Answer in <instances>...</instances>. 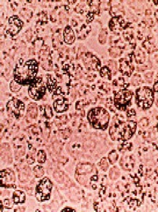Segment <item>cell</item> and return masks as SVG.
Segmentation results:
<instances>
[{"label": "cell", "mask_w": 158, "mask_h": 212, "mask_svg": "<svg viewBox=\"0 0 158 212\" xmlns=\"http://www.w3.org/2000/svg\"><path fill=\"white\" fill-rule=\"evenodd\" d=\"M100 75L103 77H106L108 79H111L110 77L111 75V71L107 67H103L100 70Z\"/></svg>", "instance_id": "cell-27"}, {"label": "cell", "mask_w": 158, "mask_h": 212, "mask_svg": "<svg viewBox=\"0 0 158 212\" xmlns=\"http://www.w3.org/2000/svg\"><path fill=\"white\" fill-rule=\"evenodd\" d=\"M97 169L90 164H79L76 169V178L82 185L86 186L89 183L91 179L97 177Z\"/></svg>", "instance_id": "cell-4"}, {"label": "cell", "mask_w": 158, "mask_h": 212, "mask_svg": "<svg viewBox=\"0 0 158 212\" xmlns=\"http://www.w3.org/2000/svg\"><path fill=\"white\" fill-rule=\"evenodd\" d=\"M109 175H110L111 179H112V180H116V179L119 178V175H120V172H119V169H117L116 167H114L111 169Z\"/></svg>", "instance_id": "cell-25"}, {"label": "cell", "mask_w": 158, "mask_h": 212, "mask_svg": "<svg viewBox=\"0 0 158 212\" xmlns=\"http://www.w3.org/2000/svg\"><path fill=\"white\" fill-rule=\"evenodd\" d=\"M7 108L10 113H12L16 117H19L21 113L24 110V105L21 100H13L8 102Z\"/></svg>", "instance_id": "cell-11"}, {"label": "cell", "mask_w": 158, "mask_h": 212, "mask_svg": "<svg viewBox=\"0 0 158 212\" xmlns=\"http://www.w3.org/2000/svg\"><path fill=\"white\" fill-rule=\"evenodd\" d=\"M46 92V88L43 86L42 80L38 79L37 82L33 83L29 88V94L34 100H40Z\"/></svg>", "instance_id": "cell-8"}, {"label": "cell", "mask_w": 158, "mask_h": 212, "mask_svg": "<svg viewBox=\"0 0 158 212\" xmlns=\"http://www.w3.org/2000/svg\"><path fill=\"white\" fill-rule=\"evenodd\" d=\"M64 39H65V42L68 44L73 43L76 40V36H75L73 30L69 26L66 27L65 30H64Z\"/></svg>", "instance_id": "cell-14"}, {"label": "cell", "mask_w": 158, "mask_h": 212, "mask_svg": "<svg viewBox=\"0 0 158 212\" xmlns=\"http://www.w3.org/2000/svg\"><path fill=\"white\" fill-rule=\"evenodd\" d=\"M136 130V123L133 121L114 123L110 128V135L114 141H126L131 138Z\"/></svg>", "instance_id": "cell-2"}, {"label": "cell", "mask_w": 158, "mask_h": 212, "mask_svg": "<svg viewBox=\"0 0 158 212\" xmlns=\"http://www.w3.org/2000/svg\"><path fill=\"white\" fill-rule=\"evenodd\" d=\"M27 118L30 119H36L37 116V105L34 103H31L29 105L28 110H27Z\"/></svg>", "instance_id": "cell-18"}, {"label": "cell", "mask_w": 158, "mask_h": 212, "mask_svg": "<svg viewBox=\"0 0 158 212\" xmlns=\"http://www.w3.org/2000/svg\"><path fill=\"white\" fill-rule=\"evenodd\" d=\"M32 131L35 134H39V133H40V128L38 126H35L32 128Z\"/></svg>", "instance_id": "cell-37"}, {"label": "cell", "mask_w": 158, "mask_h": 212, "mask_svg": "<svg viewBox=\"0 0 158 212\" xmlns=\"http://www.w3.org/2000/svg\"><path fill=\"white\" fill-rule=\"evenodd\" d=\"M120 71L123 74L127 76H130L132 73V67L129 62L125 60H121L120 64Z\"/></svg>", "instance_id": "cell-17"}, {"label": "cell", "mask_w": 158, "mask_h": 212, "mask_svg": "<svg viewBox=\"0 0 158 212\" xmlns=\"http://www.w3.org/2000/svg\"><path fill=\"white\" fill-rule=\"evenodd\" d=\"M108 65L110 67L111 69L113 71V73L115 74L116 70H117V63H116V62L114 61V60H110L108 62Z\"/></svg>", "instance_id": "cell-32"}, {"label": "cell", "mask_w": 158, "mask_h": 212, "mask_svg": "<svg viewBox=\"0 0 158 212\" xmlns=\"http://www.w3.org/2000/svg\"><path fill=\"white\" fill-rule=\"evenodd\" d=\"M10 27L8 29V32L11 36H14L18 32L20 29L21 28L23 25V22H21L17 16H13L9 20Z\"/></svg>", "instance_id": "cell-12"}, {"label": "cell", "mask_w": 158, "mask_h": 212, "mask_svg": "<svg viewBox=\"0 0 158 212\" xmlns=\"http://www.w3.org/2000/svg\"><path fill=\"white\" fill-rule=\"evenodd\" d=\"M40 60L42 67L44 68L46 70H51L53 68V64L51 62V58L50 56L49 50L48 46H44L41 49L40 53Z\"/></svg>", "instance_id": "cell-10"}, {"label": "cell", "mask_w": 158, "mask_h": 212, "mask_svg": "<svg viewBox=\"0 0 158 212\" xmlns=\"http://www.w3.org/2000/svg\"><path fill=\"white\" fill-rule=\"evenodd\" d=\"M10 149V146L8 144H3L1 147V153L5 152H8Z\"/></svg>", "instance_id": "cell-36"}, {"label": "cell", "mask_w": 158, "mask_h": 212, "mask_svg": "<svg viewBox=\"0 0 158 212\" xmlns=\"http://www.w3.org/2000/svg\"><path fill=\"white\" fill-rule=\"evenodd\" d=\"M108 159H109V161H110L111 164H114V163L117 161V159H118V154L117 152H116V151L115 150L111 151V152H110V154H109Z\"/></svg>", "instance_id": "cell-28"}, {"label": "cell", "mask_w": 158, "mask_h": 212, "mask_svg": "<svg viewBox=\"0 0 158 212\" xmlns=\"http://www.w3.org/2000/svg\"><path fill=\"white\" fill-rule=\"evenodd\" d=\"M29 176H30V169H29L28 167H26V169H22L19 173V179L22 182L28 180Z\"/></svg>", "instance_id": "cell-21"}, {"label": "cell", "mask_w": 158, "mask_h": 212, "mask_svg": "<svg viewBox=\"0 0 158 212\" xmlns=\"http://www.w3.org/2000/svg\"><path fill=\"white\" fill-rule=\"evenodd\" d=\"M46 160V155L44 151L40 150L37 153V161L39 163H44Z\"/></svg>", "instance_id": "cell-29"}, {"label": "cell", "mask_w": 158, "mask_h": 212, "mask_svg": "<svg viewBox=\"0 0 158 212\" xmlns=\"http://www.w3.org/2000/svg\"><path fill=\"white\" fill-rule=\"evenodd\" d=\"M45 114H46V116L48 119H51L53 116V113H52V110L51 107L48 105H46L45 108Z\"/></svg>", "instance_id": "cell-31"}, {"label": "cell", "mask_w": 158, "mask_h": 212, "mask_svg": "<svg viewBox=\"0 0 158 212\" xmlns=\"http://www.w3.org/2000/svg\"><path fill=\"white\" fill-rule=\"evenodd\" d=\"M53 175H54V178L57 180V181L60 182V183L63 182V180H64L63 174L61 173V172L57 171V172H56V173H54Z\"/></svg>", "instance_id": "cell-30"}, {"label": "cell", "mask_w": 158, "mask_h": 212, "mask_svg": "<svg viewBox=\"0 0 158 212\" xmlns=\"http://www.w3.org/2000/svg\"><path fill=\"white\" fill-rule=\"evenodd\" d=\"M52 189V183L48 178H43L37 187V198L40 201L46 200L49 198Z\"/></svg>", "instance_id": "cell-6"}, {"label": "cell", "mask_w": 158, "mask_h": 212, "mask_svg": "<svg viewBox=\"0 0 158 212\" xmlns=\"http://www.w3.org/2000/svg\"><path fill=\"white\" fill-rule=\"evenodd\" d=\"M109 114L102 108H97L89 112L88 120L91 125L96 129H106L109 122Z\"/></svg>", "instance_id": "cell-3"}, {"label": "cell", "mask_w": 158, "mask_h": 212, "mask_svg": "<svg viewBox=\"0 0 158 212\" xmlns=\"http://www.w3.org/2000/svg\"><path fill=\"white\" fill-rule=\"evenodd\" d=\"M155 15H156V18H157V19L158 20V11L156 12V13H155Z\"/></svg>", "instance_id": "cell-41"}, {"label": "cell", "mask_w": 158, "mask_h": 212, "mask_svg": "<svg viewBox=\"0 0 158 212\" xmlns=\"http://www.w3.org/2000/svg\"><path fill=\"white\" fill-rule=\"evenodd\" d=\"M150 10H147V12H146V14H147V15H149V14H150Z\"/></svg>", "instance_id": "cell-40"}, {"label": "cell", "mask_w": 158, "mask_h": 212, "mask_svg": "<svg viewBox=\"0 0 158 212\" xmlns=\"http://www.w3.org/2000/svg\"><path fill=\"white\" fill-rule=\"evenodd\" d=\"M124 20L121 19V17H114L110 22V28L112 30H117V29L121 28L124 25Z\"/></svg>", "instance_id": "cell-16"}, {"label": "cell", "mask_w": 158, "mask_h": 212, "mask_svg": "<svg viewBox=\"0 0 158 212\" xmlns=\"http://www.w3.org/2000/svg\"><path fill=\"white\" fill-rule=\"evenodd\" d=\"M33 170H34V175L36 178H41L44 174V169L41 166H36Z\"/></svg>", "instance_id": "cell-24"}, {"label": "cell", "mask_w": 158, "mask_h": 212, "mask_svg": "<svg viewBox=\"0 0 158 212\" xmlns=\"http://www.w3.org/2000/svg\"><path fill=\"white\" fill-rule=\"evenodd\" d=\"M121 162H123V164H121L122 167H124L125 169H130L133 166V162L134 161L131 159V157L127 156L125 158L121 159Z\"/></svg>", "instance_id": "cell-20"}, {"label": "cell", "mask_w": 158, "mask_h": 212, "mask_svg": "<svg viewBox=\"0 0 158 212\" xmlns=\"http://www.w3.org/2000/svg\"><path fill=\"white\" fill-rule=\"evenodd\" d=\"M132 99V94L129 91L118 92L114 97V103L118 108L124 109Z\"/></svg>", "instance_id": "cell-7"}, {"label": "cell", "mask_w": 158, "mask_h": 212, "mask_svg": "<svg viewBox=\"0 0 158 212\" xmlns=\"http://www.w3.org/2000/svg\"><path fill=\"white\" fill-rule=\"evenodd\" d=\"M135 58L138 63H143L145 61V55L140 50H138L135 53Z\"/></svg>", "instance_id": "cell-22"}, {"label": "cell", "mask_w": 158, "mask_h": 212, "mask_svg": "<svg viewBox=\"0 0 158 212\" xmlns=\"http://www.w3.org/2000/svg\"><path fill=\"white\" fill-rule=\"evenodd\" d=\"M100 166H101V168L104 171L107 170L108 167V163L106 159L103 158V159H101V161H100Z\"/></svg>", "instance_id": "cell-33"}, {"label": "cell", "mask_w": 158, "mask_h": 212, "mask_svg": "<svg viewBox=\"0 0 158 212\" xmlns=\"http://www.w3.org/2000/svg\"><path fill=\"white\" fill-rule=\"evenodd\" d=\"M13 199L15 203H23L25 201V194L21 191H16L13 194Z\"/></svg>", "instance_id": "cell-19"}, {"label": "cell", "mask_w": 158, "mask_h": 212, "mask_svg": "<svg viewBox=\"0 0 158 212\" xmlns=\"http://www.w3.org/2000/svg\"><path fill=\"white\" fill-rule=\"evenodd\" d=\"M38 65L35 60H30L24 65L19 66L15 69V81L20 85L32 83L37 74Z\"/></svg>", "instance_id": "cell-1"}, {"label": "cell", "mask_w": 158, "mask_h": 212, "mask_svg": "<svg viewBox=\"0 0 158 212\" xmlns=\"http://www.w3.org/2000/svg\"><path fill=\"white\" fill-rule=\"evenodd\" d=\"M15 180L14 173L9 169L2 170L1 173V180L2 185L14 183Z\"/></svg>", "instance_id": "cell-13"}, {"label": "cell", "mask_w": 158, "mask_h": 212, "mask_svg": "<svg viewBox=\"0 0 158 212\" xmlns=\"http://www.w3.org/2000/svg\"><path fill=\"white\" fill-rule=\"evenodd\" d=\"M106 39H107V32L105 29H102L101 32H100V36H99V41L102 44H104L106 42Z\"/></svg>", "instance_id": "cell-26"}, {"label": "cell", "mask_w": 158, "mask_h": 212, "mask_svg": "<svg viewBox=\"0 0 158 212\" xmlns=\"http://www.w3.org/2000/svg\"><path fill=\"white\" fill-rule=\"evenodd\" d=\"M34 160L33 159L32 155L29 154L28 156H27V162H28V164H33V163H34Z\"/></svg>", "instance_id": "cell-38"}, {"label": "cell", "mask_w": 158, "mask_h": 212, "mask_svg": "<svg viewBox=\"0 0 158 212\" xmlns=\"http://www.w3.org/2000/svg\"><path fill=\"white\" fill-rule=\"evenodd\" d=\"M121 53H122V50L117 46H113L109 50L110 56L113 57V58H117L121 55Z\"/></svg>", "instance_id": "cell-23"}, {"label": "cell", "mask_w": 158, "mask_h": 212, "mask_svg": "<svg viewBox=\"0 0 158 212\" xmlns=\"http://www.w3.org/2000/svg\"><path fill=\"white\" fill-rule=\"evenodd\" d=\"M53 107H54L55 111L56 112L61 113L67 110L68 106H67V102L65 100L61 99V100H57L53 102Z\"/></svg>", "instance_id": "cell-15"}, {"label": "cell", "mask_w": 158, "mask_h": 212, "mask_svg": "<svg viewBox=\"0 0 158 212\" xmlns=\"http://www.w3.org/2000/svg\"><path fill=\"white\" fill-rule=\"evenodd\" d=\"M21 88V85L18 84V83L12 82L10 84V89L13 91H17Z\"/></svg>", "instance_id": "cell-35"}, {"label": "cell", "mask_w": 158, "mask_h": 212, "mask_svg": "<svg viewBox=\"0 0 158 212\" xmlns=\"http://www.w3.org/2000/svg\"><path fill=\"white\" fill-rule=\"evenodd\" d=\"M154 90L155 91L158 92V83L157 82L154 85Z\"/></svg>", "instance_id": "cell-39"}, {"label": "cell", "mask_w": 158, "mask_h": 212, "mask_svg": "<svg viewBox=\"0 0 158 212\" xmlns=\"http://www.w3.org/2000/svg\"><path fill=\"white\" fill-rule=\"evenodd\" d=\"M149 124V121L147 118H143L141 120H140L139 123H138V126L140 127V128H147V125Z\"/></svg>", "instance_id": "cell-34"}, {"label": "cell", "mask_w": 158, "mask_h": 212, "mask_svg": "<svg viewBox=\"0 0 158 212\" xmlns=\"http://www.w3.org/2000/svg\"><path fill=\"white\" fill-rule=\"evenodd\" d=\"M156 105H157V106H158V97L157 98V100H156Z\"/></svg>", "instance_id": "cell-42"}, {"label": "cell", "mask_w": 158, "mask_h": 212, "mask_svg": "<svg viewBox=\"0 0 158 212\" xmlns=\"http://www.w3.org/2000/svg\"><path fill=\"white\" fill-rule=\"evenodd\" d=\"M82 58L85 67L89 70H98L100 66V62L92 54L89 53H84L82 55Z\"/></svg>", "instance_id": "cell-9"}, {"label": "cell", "mask_w": 158, "mask_h": 212, "mask_svg": "<svg viewBox=\"0 0 158 212\" xmlns=\"http://www.w3.org/2000/svg\"><path fill=\"white\" fill-rule=\"evenodd\" d=\"M136 100L138 106L143 108H149L154 101L153 91L148 87H143L136 91Z\"/></svg>", "instance_id": "cell-5"}]
</instances>
